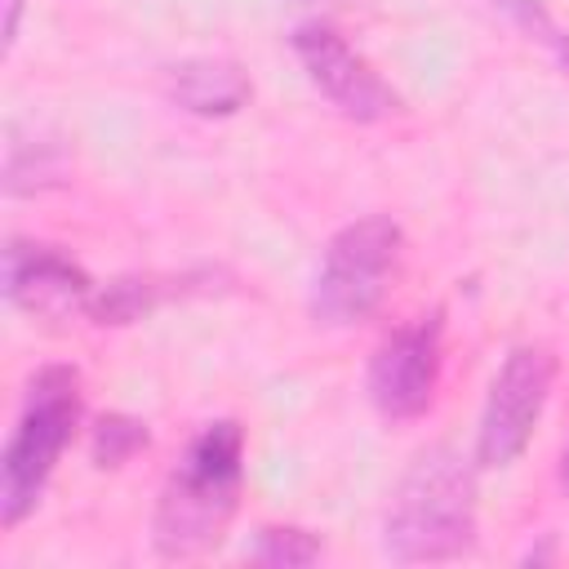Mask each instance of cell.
Instances as JSON below:
<instances>
[{
  "instance_id": "cell-1",
  "label": "cell",
  "mask_w": 569,
  "mask_h": 569,
  "mask_svg": "<svg viewBox=\"0 0 569 569\" xmlns=\"http://www.w3.org/2000/svg\"><path fill=\"white\" fill-rule=\"evenodd\" d=\"M244 489V427L236 418L204 422L178 462L169 467L156 511H151V547L164 560H191L209 551L231 525Z\"/></svg>"
},
{
  "instance_id": "cell-2",
  "label": "cell",
  "mask_w": 569,
  "mask_h": 569,
  "mask_svg": "<svg viewBox=\"0 0 569 569\" xmlns=\"http://www.w3.org/2000/svg\"><path fill=\"white\" fill-rule=\"evenodd\" d=\"M480 511H476V471L471 462L449 449H422L382 516V551L396 565H440L458 560L476 547Z\"/></svg>"
},
{
  "instance_id": "cell-3",
  "label": "cell",
  "mask_w": 569,
  "mask_h": 569,
  "mask_svg": "<svg viewBox=\"0 0 569 569\" xmlns=\"http://www.w3.org/2000/svg\"><path fill=\"white\" fill-rule=\"evenodd\" d=\"M84 413L80 369L76 365H40L27 387L13 418V431L0 453V525L18 529L44 498L58 458L76 440Z\"/></svg>"
},
{
  "instance_id": "cell-4",
  "label": "cell",
  "mask_w": 569,
  "mask_h": 569,
  "mask_svg": "<svg viewBox=\"0 0 569 569\" xmlns=\"http://www.w3.org/2000/svg\"><path fill=\"white\" fill-rule=\"evenodd\" d=\"M405 258V231L387 213H365L347 227H338L320 253L316 280H311V320L325 329H351L369 320Z\"/></svg>"
},
{
  "instance_id": "cell-5",
  "label": "cell",
  "mask_w": 569,
  "mask_h": 569,
  "mask_svg": "<svg viewBox=\"0 0 569 569\" xmlns=\"http://www.w3.org/2000/svg\"><path fill=\"white\" fill-rule=\"evenodd\" d=\"M556 356L551 347L542 342H516L493 382H489V396H485V409H480V427H476V467L485 471H498V467H511L538 422H542V409L551 400V387H556Z\"/></svg>"
},
{
  "instance_id": "cell-6",
  "label": "cell",
  "mask_w": 569,
  "mask_h": 569,
  "mask_svg": "<svg viewBox=\"0 0 569 569\" xmlns=\"http://www.w3.org/2000/svg\"><path fill=\"white\" fill-rule=\"evenodd\" d=\"M440 373H445V311H427L382 333L365 369V391L387 422H413L431 409Z\"/></svg>"
},
{
  "instance_id": "cell-7",
  "label": "cell",
  "mask_w": 569,
  "mask_h": 569,
  "mask_svg": "<svg viewBox=\"0 0 569 569\" xmlns=\"http://www.w3.org/2000/svg\"><path fill=\"white\" fill-rule=\"evenodd\" d=\"M307 80L320 89V98L356 120V124H378V120H391L405 111V98L378 76V67L325 18H311V22H298L293 36H289Z\"/></svg>"
},
{
  "instance_id": "cell-8",
  "label": "cell",
  "mask_w": 569,
  "mask_h": 569,
  "mask_svg": "<svg viewBox=\"0 0 569 569\" xmlns=\"http://www.w3.org/2000/svg\"><path fill=\"white\" fill-rule=\"evenodd\" d=\"M93 293L98 284L89 280V271L62 249L40 240L4 244V298L18 311L36 320H71V316H89Z\"/></svg>"
},
{
  "instance_id": "cell-9",
  "label": "cell",
  "mask_w": 569,
  "mask_h": 569,
  "mask_svg": "<svg viewBox=\"0 0 569 569\" xmlns=\"http://www.w3.org/2000/svg\"><path fill=\"white\" fill-rule=\"evenodd\" d=\"M160 84H164V98L178 111L204 116V120L236 116L253 98V84H249L244 67L231 62V58H182V62L164 67Z\"/></svg>"
},
{
  "instance_id": "cell-10",
  "label": "cell",
  "mask_w": 569,
  "mask_h": 569,
  "mask_svg": "<svg viewBox=\"0 0 569 569\" xmlns=\"http://www.w3.org/2000/svg\"><path fill=\"white\" fill-rule=\"evenodd\" d=\"M200 276H120L111 284H98L93 302H89V320L93 325H133L147 311H156L160 302L187 293Z\"/></svg>"
},
{
  "instance_id": "cell-11",
  "label": "cell",
  "mask_w": 569,
  "mask_h": 569,
  "mask_svg": "<svg viewBox=\"0 0 569 569\" xmlns=\"http://www.w3.org/2000/svg\"><path fill=\"white\" fill-rule=\"evenodd\" d=\"M67 169V156L58 142H36V151L13 133L9 138V160H4V191L9 196H31L44 187H58Z\"/></svg>"
},
{
  "instance_id": "cell-12",
  "label": "cell",
  "mask_w": 569,
  "mask_h": 569,
  "mask_svg": "<svg viewBox=\"0 0 569 569\" xmlns=\"http://www.w3.org/2000/svg\"><path fill=\"white\" fill-rule=\"evenodd\" d=\"M320 556H325L320 533L302 525H262L249 547V560L267 569H302V565H316Z\"/></svg>"
},
{
  "instance_id": "cell-13",
  "label": "cell",
  "mask_w": 569,
  "mask_h": 569,
  "mask_svg": "<svg viewBox=\"0 0 569 569\" xmlns=\"http://www.w3.org/2000/svg\"><path fill=\"white\" fill-rule=\"evenodd\" d=\"M151 445V431L142 418L133 413H102L93 422V440H89V453H93V467H124L133 453H142Z\"/></svg>"
},
{
  "instance_id": "cell-14",
  "label": "cell",
  "mask_w": 569,
  "mask_h": 569,
  "mask_svg": "<svg viewBox=\"0 0 569 569\" xmlns=\"http://www.w3.org/2000/svg\"><path fill=\"white\" fill-rule=\"evenodd\" d=\"M529 40H538V44H547L551 49V58L569 71V31L565 27H556V18L542 9V0H493Z\"/></svg>"
},
{
  "instance_id": "cell-15",
  "label": "cell",
  "mask_w": 569,
  "mask_h": 569,
  "mask_svg": "<svg viewBox=\"0 0 569 569\" xmlns=\"http://www.w3.org/2000/svg\"><path fill=\"white\" fill-rule=\"evenodd\" d=\"M556 476H560V489L569 493V440L560 445V462H556Z\"/></svg>"
}]
</instances>
